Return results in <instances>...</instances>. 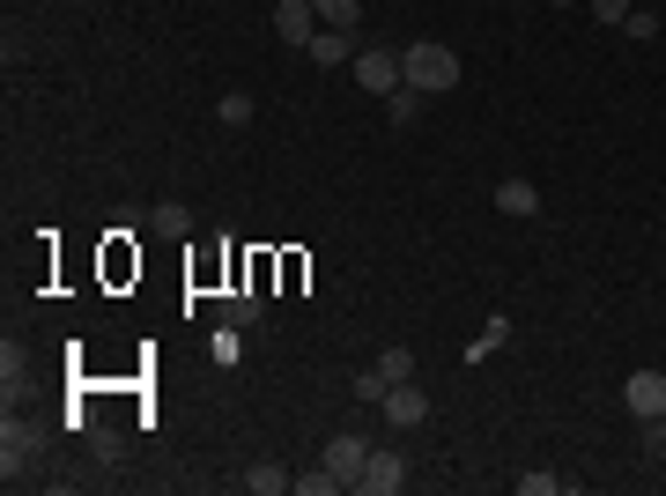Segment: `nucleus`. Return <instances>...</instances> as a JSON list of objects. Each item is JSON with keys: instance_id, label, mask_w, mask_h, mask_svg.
<instances>
[{"instance_id": "nucleus-24", "label": "nucleus", "mask_w": 666, "mask_h": 496, "mask_svg": "<svg viewBox=\"0 0 666 496\" xmlns=\"http://www.w3.org/2000/svg\"><path fill=\"white\" fill-rule=\"evenodd\" d=\"M215 364H222V371L238 364V327H222V333H215Z\"/></svg>"}, {"instance_id": "nucleus-3", "label": "nucleus", "mask_w": 666, "mask_h": 496, "mask_svg": "<svg viewBox=\"0 0 666 496\" xmlns=\"http://www.w3.org/2000/svg\"><path fill=\"white\" fill-rule=\"evenodd\" d=\"M356 82H363V97H393L400 89V52L393 44H363L356 52Z\"/></svg>"}, {"instance_id": "nucleus-6", "label": "nucleus", "mask_w": 666, "mask_h": 496, "mask_svg": "<svg viewBox=\"0 0 666 496\" xmlns=\"http://www.w3.org/2000/svg\"><path fill=\"white\" fill-rule=\"evenodd\" d=\"M319 30H326V23H319L311 0H274V38H282V44H311Z\"/></svg>"}, {"instance_id": "nucleus-23", "label": "nucleus", "mask_w": 666, "mask_h": 496, "mask_svg": "<svg viewBox=\"0 0 666 496\" xmlns=\"http://www.w3.org/2000/svg\"><path fill=\"white\" fill-rule=\"evenodd\" d=\"M555 489H563L555 474H518V496H555Z\"/></svg>"}, {"instance_id": "nucleus-27", "label": "nucleus", "mask_w": 666, "mask_h": 496, "mask_svg": "<svg viewBox=\"0 0 666 496\" xmlns=\"http://www.w3.org/2000/svg\"><path fill=\"white\" fill-rule=\"evenodd\" d=\"M518 8H526V0H518Z\"/></svg>"}, {"instance_id": "nucleus-26", "label": "nucleus", "mask_w": 666, "mask_h": 496, "mask_svg": "<svg viewBox=\"0 0 666 496\" xmlns=\"http://www.w3.org/2000/svg\"><path fill=\"white\" fill-rule=\"evenodd\" d=\"M548 8H571V0H548Z\"/></svg>"}, {"instance_id": "nucleus-20", "label": "nucleus", "mask_w": 666, "mask_h": 496, "mask_svg": "<svg viewBox=\"0 0 666 496\" xmlns=\"http://www.w3.org/2000/svg\"><path fill=\"white\" fill-rule=\"evenodd\" d=\"M623 30H629L637 44H652V38H659V15H652V8H629V23H623Z\"/></svg>"}, {"instance_id": "nucleus-1", "label": "nucleus", "mask_w": 666, "mask_h": 496, "mask_svg": "<svg viewBox=\"0 0 666 496\" xmlns=\"http://www.w3.org/2000/svg\"><path fill=\"white\" fill-rule=\"evenodd\" d=\"M400 82L408 89H422V97H445V89H459V52L452 44H408L400 52Z\"/></svg>"}, {"instance_id": "nucleus-8", "label": "nucleus", "mask_w": 666, "mask_h": 496, "mask_svg": "<svg viewBox=\"0 0 666 496\" xmlns=\"http://www.w3.org/2000/svg\"><path fill=\"white\" fill-rule=\"evenodd\" d=\"M30 459H38V430L8 415V422H0V467H8V474H23Z\"/></svg>"}, {"instance_id": "nucleus-21", "label": "nucleus", "mask_w": 666, "mask_h": 496, "mask_svg": "<svg viewBox=\"0 0 666 496\" xmlns=\"http://www.w3.org/2000/svg\"><path fill=\"white\" fill-rule=\"evenodd\" d=\"M585 8H592V15H600L607 30H623V23H629V8H637V0H585Z\"/></svg>"}, {"instance_id": "nucleus-18", "label": "nucleus", "mask_w": 666, "mask_h": 496, "mask_svg": "<svg viewBox=\"0 0 666 496\" xmlns=\"http://www.w3.org/2000/svg\"><path fill=\"white\" fill-rule=\"evenodd\" d=\"M215 119H222V126H252V97H245V89H222Z\"/></svg>"}, {"instance_id": "nucleus-4", "label": "nucleus", "mask_w": 666, "mask_h": 496, "mask_svg": "<svg viewBox=\"0 0 666 496\" xmlns=\"http://www.w3.org/2000/svg\"><path fill=\"white\" fill-rule=\"evenodd\" d=\"M377 415H385L393 430H422V422H430V393H422L415 378H400V385L377 400Z\"/></svg>"}, {"instance_id": "nucleus-25", "label": "nucleus", "mask_w": 666, "mask_h": 496, "mask_svg": "<svg viewBox=\"0 0 666 496\" xmlns=\"http://www.w3.org/2000/svg\"><path fill=\"white\" fill-rule=\"evenodd\" d=\"M644 453H666V415H644Z\"/></svg>"}, {"instance_id": "nucleus-17", "label": "nucleus", "mask_w": 666, "mask_h": 496, "mask_svg": "<svg viewBox=\"0 0 666 496\" xmlns=\"http://www.w3.org/2000/svg\"><path fill=\"white\" fill-rule=\"evenodd\" d=\"M377 371L393 378V385H400V378H415V348H400V341H393V348H377Z\"/></svg>"}, {"instance_id": "nucleus-13", "label": "nucleus", "mask_w": 666, "mask_h": 496, "mask_svg": "<svg viewBox=\"0 0 666 496\" xmlns=\"http://www.w3.org/2000/svg\"><path fill=\"white\" fill-rule=\"evenodd\" d=\"M149 230H156V238H185V230H193V207H178V201L149 207Z\"/></svg>"}, {"instance_id": "nucleus-5", "label": "nucleus", "mask_w": 666, "mask_h": 496, "mask_svg": "<svg viewBox=\"0 0 666 496\" xmlns=\"http://www.w3.org/2000/svg\"><path fill=\"white\" fill-rule=\"evenodd\" d=\"M363 459H371V445H363L356 430H341V437H326V453H319V467H326V474H341V489H356Z\"/></svg>"}, {"instance_id": "nucleus-15", "label": "nucleus", "mask_w": 666, "mask_h": 496, "mask_svg": "<svg viewBox=\"0 0 666 496\" xmlns=\"http://www.w3.org/2000/svg\"><path fill=\"white\" fill-rule=\"evenodd\" d=\"M385 119H393V126H415V119H422V89L400 82L393 97H385Z\"/></svg>"}, {"instance_id": "nucleus-14", "label": "nucleus", "mask_w": 666, "mask_h": 496, "mask_svg": "<svg viewBox=\"0 0 666 496\" xmlns=\"http://www.w3.org/2000/svg\"><path fill=\"white\" fill-rule=\"evenodd\" d=\"M311 8H319L326 30H356V23H363V0H311Z\"/></svg>"}, {"instance_id": "nucleus-16", "label": "nucleus", "mask_w": 666, "mask_h": 496, "mask_svg": "<svg viewBox=\"0 0 666 496\" xmlns=\"http://www.w3.org/2000/svg\"><path fill=\"white\" fill-rule=\"evenodd\" d=\"M259 311H267L259 290H245V296H230V304H222V327H259Z\"/></svg>"}, {"instance_id": "nucleus-10", "label": "nucleus", "mask_w": 666, "mask_h": 496, "mask_svg": "<svg viewBox=\"0 0 666 496\" xmlns=\"http://www.w3.org/2000/svg\"><path fill=\"white\" fill-rule=\"evenodd\" d=\"M497 215H541V186H534V178H503L497 186Z\"/></svg>"}, {"instance_id": "nucleus-9", "label": "nucleus", "mask_w": 666, "mask_h": 496, "mask_svg": "<svg viewBox=\"0 0 666 496\" xmlns=\"http://www.w3.org/2000/svg\"><path fill=\"white\" fill-rule=\"evenodd\" d=\"M304 52H311V67H356V52H363V44H356V30H319Z\"/></svg>"}, {"instance_id": "nucleus-19", "label": "nucleus", "mask_w": 666, "mask_h": 496, "mask_svg": "<svg viewBox=\"0 0 666 496\" xmlns=\"http://www.w3.org/2000/svg\"><path fill=\"white\" fill-rule=\"evenodd\" d=\"M385 393H393V378L377 371V364H371V371H356V400H363V408H377Z\"/></svg>"}, {"instance_id": "nucleus-22", "label": "nucleus", "mask_w": 666, "mask_h": 496, "mask_svg": "<svg viewBox=\"0 0 666 496\" xmlns=\"http://www.w3.org/2000/svg\"><path fill=\"white\" fill-rule=\"evenodd\" d=\"M341 489V474H326V467H319V474H296V496H333Z\"/></svg>"}, {"instance_id": "nucleus-11", "label": "nucleus", "mask_w": 666, "mask_h": 496, "mask_svg": "<svg viewBox=\"0 0 666 496\" xmlns=\"http://www.w3.org/2000/svg\"><path fill=\"white\" fill-rule=\"evenodd\" d=\"M503 341H511V319H503V311H489V327H482L474 341H466V364H489V356H497Z\"/></svg>"}, {"instance_id": "nucleus-12", "label": "nucleus", "mask_w": 666, "mask_h": 496, "mask_svg": "<svg viewBox=\"0 0 666 496\" xmlns=\"http://www.w3.org/2000/svg\"><path fill=\"white\" fill-rule=\"evenodd\" d=\"M245 489L252 496H282V489H296V474H290V467H274V459H259V467L245 474Z\"/></svg>"}, {"instance_id": "nucleus-2", "label": "nucleus", "mask_w": 666, "mask_h": 496, "mask_svg": "<svg viewBox=\"0 0 666 496\" xmlns=\"http://www.w3.org/2000/svg\"><path fill=\"white\" fill-rule=\"evenodd\" d=\"M393 489H408V459L393 453V445H371L363 474H356V496H393Z\"/></svg>"}, {"instance_id": "nucleus-7", "label": "nucleus", "mask_w": 666, "mask_h": 496, "mask_svg": "<svg viewBox=\"0 0 666 496\" xmlns=\"http://www.w3.org/2000/svg\"><path fill=\"white\" fill-rule=\"evenodd\" d=\"M623 408L629 415H666V371H629Z\"/></svg>"}]
</instances>
